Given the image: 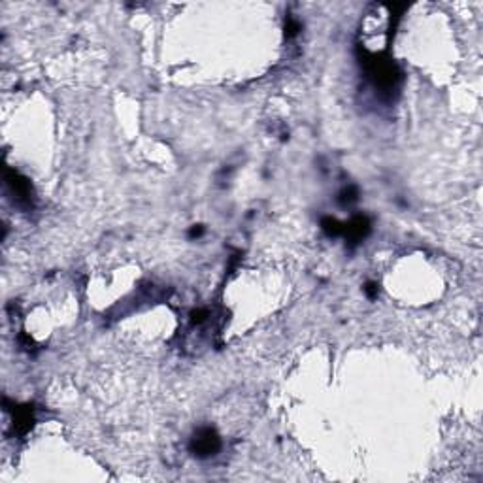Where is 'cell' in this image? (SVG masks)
Listing matches in <instances>:
<instances>
[{"mask_svg":"<svg viewBox=\"0 0 483 483\" xmlns=\"http://www.w3.org/2000/svg\"><path fill=\"white\" fill-rule=\"evenodd\" d=\"M219 438H217V434L211 430V428H204V430H200L195 438H192V444H191V449L195 455H199V457H210V455H216V451L219 449Z\"/></svg>","mask_w":483,"mask_h":483,"instance_id":"1","label":"cell"}]
</instances>
